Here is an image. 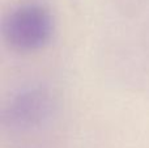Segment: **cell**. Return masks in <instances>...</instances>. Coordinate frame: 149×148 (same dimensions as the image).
Here are the masks:
<instances>
[{
	"label": "cell",
	"mask_w": 149,
	"mask_h": 148,
	"mask_svg": "<svg viewBox=\"0 0 149 148\" xmlns=\"http://www.w3.org/2000/svg\"><path fill=\"white\" fill-rule=\"evenodd\" d=\"M55 21L49 5L29 0L13 7L1 24L4 42L13 50L30 54L45 49L51 42Z\"/></svg>",
	"instance_id": "6da1fadb"
},
{
	"label": "cell",
	"mask_w": 149,
	"mask_h": 148,
	"mask_svg": "<svg viewBox=\"0 0 149 148\" xmlns=\"http://www.w3.org/2000/svg\"><path fill=\"white\" fill-rule=\"evenodd\" d=\"M54 109L51 93L43 87H31L13 96L3 110V122L18 130L42 125Z\"/></svg>",
	"instance_id": "7a4b0ae2"
}]
</instances>
